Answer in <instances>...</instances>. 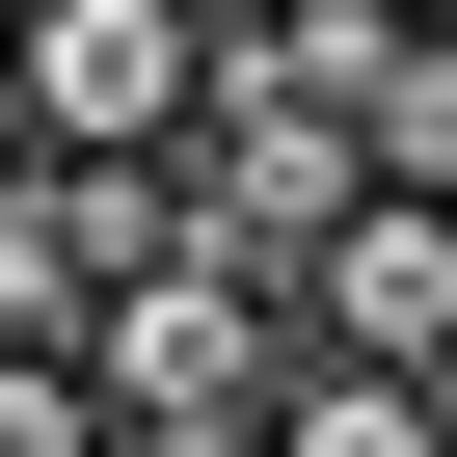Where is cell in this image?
Returning <instances> with one entry per match:
<instances>
[{
  "instance_id": "obj_1",
  "label": "cell",
  "mask_w": 457,
  "mask_h": 457,
  "mask_svg": "<svg viewBox=\"0 0 457 457\" xmlns=\"http://www.w3.org/2000/svg\"><path fill=\"white\" fill-rule=\"evenodd\" d=\"M188 81H215L188 0H28V28H0V135H28V162H162Z\"/></svg>"
},
{
  "instance_id": "obj_2",
  "label": "cell",
  "mask_w": 457,
  "mask_h": 457,
  "mask_svg": "<svg viewBox=\"0 0 457 457\" xmlns=\"http://www.w3.org/2000/svg\"><path fill=\"white\" fill-rule=\"evenodd\" d=\"M270 377H296V323H270V270H215V243H162V270L81 296V403H270Z\"/></svg>"
},
{
  "instance_id": "obj_3",
  "label": "cell",
  "mask_w": 457,
  "mask_h": 457,
  "mask_svg": "<svg viewBox=\"0 0 457 457\" xmlns=\"http://www.w3.org/2000/svg\"><path fill=\"white\" fill-rule=\"evenodd\" d=\"M270 323H296L323 377H430V350H457V215H403V188H350L323 243L270 270Z\"/></svg>"
},
{
  "instance_id": "obj_4",
  "label": "cell",
  "mask_w": 457,
  "mask_h": 457,
  "mask_svg": "<svg viewBox=\"0 0 457 457\" xmlns=\"http://www.w3.org/2000/svg\"><path fill=\"white\" fill-rule=\"evenodd\" d=\"M243 457H457V403H430V377H323V350H296V377L243 403Z\"/></svg>"
},
{
  "instance_id": "obj_5",
  "label": "cell",
  "mask_w": 457,
  "mask_h": 457,
  "mask_svg": "<svg viewBox=\"0 0 457 457\" xmlns=\"http://www.w3.org/2000/svg\"><path fill=\"white\" fill-rule=\"evenodd\" d=\"M108 403H81V350H0V457H81Z\"/></svg>"
},
{
  "instance_id": "obj_6",
  "label": "cell",
  "mask_w": 457,
  "mask_h": 457,
  "mask_svg": "<svg viewBox=\"0 0 457 457\" xmlns=\"http://www.w3.org/2000/svg\"><path fill=\"white\" fill-rule=\"evenodd\" d=\"M81 457H243V403H108Z\"/></svg>"
},
{
  "instance_id": "obj_7",
  "label": "cell",
  "mask_w": 457,
  "mask_h": 457,
  "mask_svg": "<svg viewBox=\"0 0 457 457\" xmlns=\"http://www.w3.org/2000/svg\"><path fill=\"white\" fill-rule=\"evenodd\" d=\"M0 162H28V135H0Z\"/></svg>"
}]
</instances>
